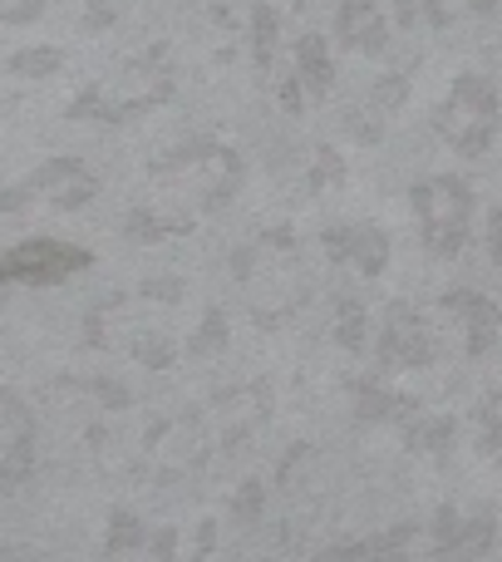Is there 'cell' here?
<instances>
[{
    "label": "cell",
    "mask_w": 502,
    "mask_h": 562,
    "mask_svg": "<svg viewBox=\"0 0 502 562\" xmlns=\"http://www.w3.org/2000/svg\"><path fill=\"white\" fill-rule=\"evenodd\" d=\"M438 128H444V138L458 154L478 158L493 144V128H498V89L483 75H458L444 109H438Z\"/></svg>",
    "instance_id": "cell-1"
},
{
    "label": "cell",
    "mask_w": 502,
    "mask_h": 562,
    "mask_svg": "<svg viewBox=\"0 0 502 562\" xmlns=\"http://www.w3.org/2000/svg\"><path fill=\"white\" fill-rule=\"evenodd\" d=\"M414 213L424 223V243L438 257H458L468 243V213H474V193L464 178H429L414 188Z\"/></svg>",
    "instance_id": "cell-2"
},
{
    "label": "cell",
    "mask_w": 502,
    "mask_h": 562,
    "mask_svg": "<svg viewBox=\"0 0 502 562\" xmlns=\"http://www.w3.org/2000/svg\"><path fill=\"white\" fill-rule=\"evenodd\" d=\"M84 262H89V252H79V247L35 237V243L15 247V252L0 262V281H59V277L79 272Z\"/></svg>",
    "instance_id": "cell-3"
},
{
    "label": "cell",
    "mask_w": 502,
    "mask_h": 562,
    "mask_svg": "<svg viewBox=\"0 0 502 562\" xmlns=\"http://www.w3.org/2000/svg\"><path fill=\"white\" fill-rule=\"evenodd\" d=\"M444 311H454V316H464L468 326V356H488L502 330V311L493 296H483V291H448L444 296Z\"/></svg>",
    "instance_id": "cell-4"
},
{
    "label": "cell",
    "mask_w": 502,
    "mask_h": 562,
    "mask_svg": "<svg viewBox=\"0 0 502 562\" xmlns=\"http://www.w3.org/2000/svg\"><path fill=\"white\" fill-rule=\"evenodd\" d=\"M385 360H389V366H424V360H434V336H429V326L409 306L389 311Z\"/></svg>",
    "instance_id": "cell-5"
},
{
    "label": "cell",
    "mask_w": 502,
    "mask_h": 562,
    "mask_svg": "<svg viewBox=\"0 0 502 562\" xmlns=\"http://www.w3.org/2000/svg\"><path fill=\"white\" fill-rule=\"evenodd\" d=\"M326 247L335 257H355L365 277H379L389 262V237L379 227H335V233H326Z\"/></svg>",
    "instance_id": "cell-6"
},
{
    "label": "cell",
    "mask_w": 502,
    "mask_h": 562,
    "mask_svg": "<svg viewBox=\"0 0 502 562\" xmlns=\"http://www.w3.org/2000/svg\"><path fill=\"white\" fill-rule=\"evenodd\" d=\"M335 25H340V40L365 49V55H379V49H385V20H379L375 0H345Z\"/></svg>",
    "instance_id": "cell-7"
},
{
    "label": "cell",
    "mask_w": 502,
    "mask_h": 562,
    "mask_svg": "<svg viewBox=\"0 0 502 562\" xmlns=\"http://www.w3.org/2000/svg\"><path fill=\"white\" fill-rule=\"evenodd\" d=\"M300 69H306V85H310V94H330V55H326V40L320 35H306L300 40Z\"/></svg>",
    "instance_id": "cell-8"
},
{
    "label": "cell",
    "mask_w": 502,
    "mask_h": 562,
    "mask_svg": "<svg viewBox=\"0 0 502 562\" xmlns=\"http://www.w3.org/2000/svg\"><path fill=\"white\" fill-rule=\"evenodd\" d=\"M483 454L502 459V390L483 400Z\"/></svg>",
    "instance_id": "cell-9"
},
{
    "label": "cell",
    "mask_w": 502,
    "mask_h": 562,
    "mask_svg": "<svg viewBox=\"0 0 502 562\" xmlns=\"http://www.w3.org/2000/svg\"><path fill=\"white\" fill-rule=\"evenodd\" d=\"M10 69H15V75H30V79L55 75V69H59V49H25V55L10 59Z\"/></svg>",
    "instance_id": "cell-10"
},
{
    "label": "cell",
    "mask_w": 502,
    "mask_h": 562,
    "mask_svg": "<svg viewBox=\"0 0 502 562\" xmlns=\"http://www.w3.org/2000/svg\"><path fill=\"white\" fill-rule=\"evenodd\" d=\"M340 340H345V346H360V340H365V316H360V306L340 311Z\"/></svg>",
    "instance_id": "cell-11"
},
{
    "label": "cell",
    "mask_w": 502,
    "mask_h": 562,
    "mask_svg": "<svg viewBox=\"0 0 502 562\" xmlns=\"http://www.w3.org/2000/svg\"><path fill=\"white\" fill-rule=\"evenodd\" d=\"M488 257L502 267V207H493V217H488Z\"/></svg>",
    "instance_id": "cell-12"
},
{
    "label": "cell",
    "mask_w": 502,
    "mask_h": 562,
    "mask_svg": "<svg viewBox=\"0 0 502 562\" xmlns=\"http://www.w3.org/2000/svg\"><path fill=\"white\" fill-rule=\"evenodd\" d=\"M256 20H261V65H266V59H271V20H276V15H271V10L261 5V10H256Z\"/></svg>",
    "instance_id": "cell-13"
},
{
    "label": "cell",
    "mask_w": 502,
    "mask_h": 562,
    "mask_svg": "<svg viewBox=\"0 0 502 562\" xmlns=\"http://www.w3.org/2000/svg\"><path fill=\"white\" fill-rule=\"evenodd\" d=\"M474 10H498V0H474Z\"/></svg>",
    "instance_id": "cell-14"
},
{
    "label": "cell",
    "mask_w": 502,
    "mask_h": 562,
    "mask_svg": "<svg viewBox=\"0 0 502 562\" xmlns=\"http://www.w3.org/2000/svg\"><path fill=\"white\" fill-rule=\"evenodd\" d=\"M296 5H306V0H296Z\"/></svg>",
    "instance_id": "cell-15"
}]
</instances>
